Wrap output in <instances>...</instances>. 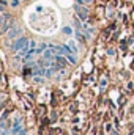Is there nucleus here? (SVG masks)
I'll list each match as a JSON object with an SVG mask.
<instances>
[{
  "instance_id": "f257e3e1",
  "label": "nucleus",
  "mask_w": 134,
  "mask_h": 135,
  "mask_svg": "<svg viewBox=\"0 0 134 135\" xmlns=\"http://www.w3.org/2000/svg\"><path fill=\"white\" fill-rule=\"evenodd\" d=\"M29 44V39L25 38V36H21V38H17L14 42H13V46H11V49L14 50V52H19L21 49H24L25 46Z\"/></svg>"
},
{
  "instance_id": "f03ea898",
  "label": "nucleus",
  "mask_w": 134,
  "mask_h": 135,
  "mask_svg": "<svg viewBox=\"0 0 134 135\" xmlns=\"http://www.w3.org/2000/svg\"><path fill=\"white\" fill-rule=\"evenodd\" d=\"M22 131V126H21V119L19 118H16L14 119V123H13V127H11V134L16 135L17 132H21Z\"/></svg>"
},
{
  "instance_id": "7ed1b4c3",
  "label": "nucleus",
  "mask_w": 134,
  "mask_h": 135,
  "mask_svg": "<svg viewBox=\"0 0 134 135\" xmlns=\"http://www.w3.org/2000/svg\"><path fill=\"white\" fill-rule=\"evenodd\" d=\"M19 33H21V30H19V28H11V30L8 32V38H10V39H13V38H16Z\"/></svg>"
},
{
  "instance_id": "20e7f679",
  "label": "nucleus",
  "mask_w": 134,
  "mask_h": 135,
  "mask_svg": "<svg viewBox=\"0 0 134 135\" xmlns=\"http://www.w3.org/2000/svg\"><path fill=\"white\" fill-rule=\"evenodd\" d=\"M65 57H66V60L71 63V65H76V63H77V60H76V54H66Z\"/></svg>"
},
{
  "instance_id": "39448f33",
  "label": "nucleus",
  "mask_w": 134,
  "mask_h": 135,
  "mask_svg": "<svg viewBox=\"0 0 134 135\" xmlns=\"http://www.w3.org/2000/svg\"><path fill=\"white\" fill-rule=\"evenodd\" d=\"M47 47H49L47 44H44V42H41V44H39V46H38V47L35 49V52H36V54H43V52H44V50H46Z\"/></svg>"
},
{
  "instance_id": "423d86ee",
  "label": "nucleus",
  "mask_w": 134,
  "mask_h": 135,
  "mask_svg": "<svg viewBox=\"0 0 134 135\" xmlns=\"http://www.w3.org/2000/svg\"><path fill=\"white\" fill-rule=\"evenodd\" d=\"M68 47L71 49L73 54H77V47H76V42H74V41H69V42H68Z\"/></svg>"
},
{
  "instance_id": "0eeeda50",
  "label": "nucleus",
  "mask_w": 134,
  "mask_h": 135,
  "mask_svg": "<svg viewBox=\"0 0 134 135\" xmlns=\"http://www.w3.org/2000/svg\"><path fill=\"white\" fill-rule=\"evenodd\" d=\"M76 39H77V41H81V42H85V38L82 36V32H81V30H77V32H76Z\"/></svg>"
},
{
  "instance_id": "6e6552de",
  "label": "nucleus",
  "mask_w": 134,
  "mask_h": 135,
  "mask_svg": "<svg viewBox=\"0 0 134 135\" xmlns=\"http://www.w3.org/2000/svg\"><path fill=\"white\" fill-rule=\"evenodd\" d=\"M62 32L69 36V35H73V28H71V27H63V30H62Z\"/></svg>"
},
{
  "instance_id": "1a4fd4ad",
  "label": "nucleus",
  "mask_w": 134,
  "mask_h": 135,
  "mask_svg": "<svg viewBox=\"0 0 134 135\" xmlns=\"http://www.w3.org/2000/svg\"><path fill=\"white\" fill-rule=\"evenodd\" d=\"M33 80L36 82V83H41V82H43V77H38V75H35V77H33Z\"/></svg>"
},
{
  "instance_id": "9d476101",
  "label": "nucleus",
  "mask_w": 134,
  "mask_h": 135,
  "mask_svg": "<svg viewBox=\"0 0 134 135\" xmlns=\"http://www.w3.org/2000/svg\"><path fill=\"white\" fill-rule=\"evenodd\" d=\"M11 5H13V6H17V5H19V0H11Z\"/></svg>"
},
{
  "instance_id": "9b49d317",
  "label": "nucleus",
  "mask_w": 134,
  "mask_h": 135,
  "mask_svg": "<svg viewBox=\"0 0 134 135\" xmlns=\"http://www.w3.org/2000/svg\"><path fill=\"white\" fill-rule=\"evenodd\" d=\"M5 8H6V5L5 3H0V11H5Z\"/></svg>"
},
{
  "instance_id": "f8f14e48",
  "label": "nucleus",
  "mask_w": 134,
  "mask_h": 135,
  "mask_svg": "<svg viewBox=\"0 0 134 135\" xmlns=\"http://www.w3.org/2000/svg\"><path fill=\"white\" fill-rule=\"evenodd\" d=\"M84 2H85V3H90V2H92V0H84Z\"/></svg>"
}]
</instances>
